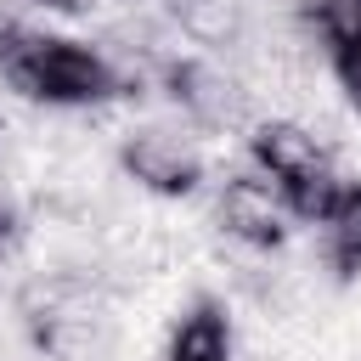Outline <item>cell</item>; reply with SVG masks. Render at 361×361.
<instances>
[{
    "mask_svg": "<svg viewBox=\"0 0 361 361\" xmlns=\"http://www.w3.org/2000/svg\"><path fill=\"white\" fill-rule=\"evenodd\" d=\"M17 231H23V220H17V203H11L6 192H0V254H6L11 243H17Z\"/></svg>",
    "mask_w": 361,
    "mask_h": 361,
    "instance_id": "11",
    "label": "cell"
},
{
    "mask_svg": "<svg viewBox=\"0 0 361 361\" xmlns=\"http://www.w3.org/2000/svg\"><path fill=\"white\" fill-rule=\"evenodd\" d=\"M118 164L135 186H147L152 197H192L197 180H203V158L169 135V130H135L124 147H118Z\"/></svg>",
    "mask_w": 361,
    "mask_h": 361,
    "instance_id": "3",
    "label": "cell"
},
{
    "mask_svg": "<svg viewBox=\"0 0 361 361\" xmlns=\"http://www.w3.org/2000/svg\"><path fill=\"white\" fill-rule=\"evenodd\" d=\"M23 6L28 0H0V34H17L23 28Z\"/></svg>",
    "mask_w": 361,
    "mask_h": 361,
    "instance_id": "12",
    "label": "cell"
},
{
    "mask_svg": "<svg viewBox=\"0 0 361 361\" xmlns=\"http://www.w3.org/2000/svg\"><path fill=\"white\" fill-rule=\"evenodd\" d=\"M214 214L220 226L248 243V248H282L288 237V203H282V186L259 169H243V175H226L220 197H214Z\"/></svg>",
    "mask_w": 361,
    "mask_h": 361,
    "instance_id": "2",
    "label": "cell"
},
{
    "mask_svg": "<svg viewBox=\"0 0 361 361\" xmlns=\"http://www.w3.org/2000/svg\"><path fill=\"white\" fill-rule=\"evenodd\" d=\"M164 90H169V102L186 113V118H197V124H209V130H226V124H237L243 118V90L231 85V79H220L209 62H197V56H180V62H164Z\"/></svg>",
    "mask_w": 361,
    "mask_h": 361,
    "instance_id": "4",
    "label": "cell"
},
{
    "mask_svg": "<svg viewBox=\"0 0 361 361\" xmlns=\"http://www.w3.org/2000/svg\"><path fill=\"white\" fill-rule=\"evenodd\" d=\"M327 62H333V79H338L344 102L361 113V45H338V51H327Z\"/></svg>",
    "mask_w": 361,
    "mask_h": 361,
    "instance_id": "10",
    "label": "cell"
},
{
    "mask_svg": "<svg viewBox=\"0 0 361 361\" xmlns=\"http://www.w3.org/2000/svg\"><path fill=\"white\" fill-rule=\"evenodd\" d=\"M322 259L333 265V276H361V180H344L333 214L322 220Z\"/></svg>",
    "mask_w": 361,
    "mask_h": 361,
    "instance_id": "7",
    "label": "cell"
},
{
    "mask_svg": "<svg viewBox=\"0 0 361 361\" xmlns=\"http://www.w3.org/2000/svg\"><path fill=\"white\" fill-rule=\"evenodd\" d=\"M164 361H231V322H226L220 299H197L175 322Z\"/></svg>",
    "mask_w": 361,
    "mask_h": 361,
    "instance_id": "6",
    "label": "cell"
},
{
    "mask_svg": "<svg viewBox=\"0 0 361 361\" xmlns=\"http://www.w3.org/2000/svg\"><path fill=\"white\" fill-rule=\"evenodd\" d=\"M0 90H11V73H6V39H0Z\"/></svg>",
    "mask_w": 361,
    "mask_h": 361,
    "instance_id": "14",
    "label": "cell"
},
{
    "mask_svg": "<svg viewBox=\"0 0 361 361\" xmlns=\"http://www.w3.org/2000/svg\"><path fill=\"white\" fill-rule=\"evenodd\" d=\"M0 130H6V124H0Z\"/></svg>",
    "mask_w": 361,
    "mask_h": 361,
    "instance_id": "16",
    "label": "cell"
},
{
    "mask_svg": "<svg viewBox=\"0 0 361 361\" xmlns=\"http://www.w3.org/2000/svg\"><path fill=\"white\" fill-rule=\"evenodd\" d=\"M0 39H6L11 90L28 96V102H45V107H90V102L118 96V68L102 51L79 45V39L34 34V28L0 34Z\"/></svg>",
    "mask_w": 361,
    "mask_h": 361,
    "instance_id": "1",
    "label": "cell"
},
{
    "mask_svg": "<svg viewBox=\"0 0 361 361\" xmlns=\"http://www.w3.org/2000/svg\"><path fill=\"white\" fill-rule=\"evenodd\" d=\"M130 6H147V0H130Z\"/></svg>",
    "mask_w": 361,
    "mask_h": 361,
    "instance_id": "15",
    "label": "cell"
},
{
    "mask_svg": "<svg viewBox=\"0 0 361 361\" xmlns=\"http://www.w3.org/2000/svg\"><path fill=\"white\" fill-rule=\"evenodd\" d=\"M248 158H254V169L271 175L276 186H288V180H299V175H310V169L327 164L322 141H316L305 124H293V118H259V124L248 130Z\"/></svg>",
    "mask_w": 361,
    "mask_h": 361,
    "instance_id": "5",
    "label": "cell"
},
{
    "mask_svg": "<svg viewBox=\"0 0 361 361\" xmlns=\"http://www.w3.org/2000/svg\"><path fill=\"white\" fill-rule=\"evenodd\" d=\"M338 192H344V180L333 175V164H322V169H310V175L288 180V186H282V203H288V214H299V220H316V226H322V220L333 214Z\"/></svg>",
    "mask_w": 361,
    "mask_h": 361,
    "instance_id": "8",
    "label": "cell"
},
{
    "mask_svg": "<svg viewBox=\"0 0 361 361\" xmlns=\"http://www.w3.org/2000/svg\"><path fill=\"white\" fill-rule=\"evenodd\" d=\"M310 23H316V34H322L327 51L361 45V0H316L310 6Z\"/></svg>",
    "mask_w": 361,
    "mask_h": 361,
    "instance_id": "9",
    "label": "cell"
},
{
    "mask_svg": "<svg viewBox=\"0 0 361 361\" xmlns=\"http://www.w3.org/2000/svg\"><path fill=\"white\" fill-rule=\"evenodd\" d=\"M28 6H45V11H62V17H85L96 0H28Z\"/></svg>",
    "mask_w": 361,
    "mask_h": 361,
    "instance_id": "13",
    "label": "cell"
}]
</instances>
